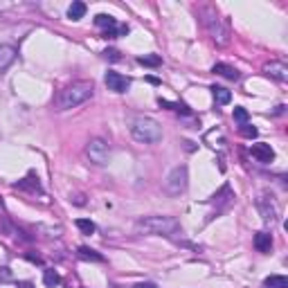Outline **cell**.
Listing matches in <instances>:
<instances>
[{"instance_id":"22","label":"cell","mask_w":288,"mask_h":288,"mask_svg":"<svg viewBox=\"0 0 288 288\" xmlns=\"http://www.w3.org/2000/svg\"><path fill=\"white\" fill-rule=\"evenodd\" d=\"M232 117L238 122V124H248V117H250V115H248V110L243 106H236L232 110Z\"/></svg>"},{"instance_id":"19","label":"cell","mask_w":288,"mask_h":288,"mask_svg":"<svg viewBox=\"0 0 288 288\" xmlns=\"http://www.w3.org/2000/svg\"><path fill=\"white\" fill-rule=\"evenodd\" d=\"M76 254H79L84 261H97V264H102V261H104V256H102V254H97L94 250H90V248H86V246H81Z\"/></svg>"},{"instance_id":"15","label":"cell","mask_w":288,"mask_h":288,"mask_svg":"<svg viewBox=\"0 0 288 288\" xmlns=\"http://www.w3.org/2000/svg\"><path fill=\"white\" fill-rule=\"evenodd\" d=\"M14 187H16V189H30V192H40V184H38V178H34V176H27V178L25 180H20V182H16V184H14Z\"/></svg>"},{"instance_id":"12","label":"cell","mask_w":288,"mask_h":288,"mask_svg":"<svg viewBox=\"0 0 288 288\" xmlns=\"http://www.w3.org/2000/svg\"><path fill=\"white\" fill-rule=\"evenodd\" d=\"M14 58H16V50H14L12 45H0V70L12 66Z\"/></svg>"},{"instance_id":"28","label":"cell","mask_w":288,"mask_h":288,"mask_svg":"<svg viewBox=\"0 0 288 288\" xmlns=\"http://www.w3.org/2000/svg\"><path fill=\"white\" fill-rule=\"evenodd\" d=\"M146 81H148V84H153V86L160 84V79H156V76H146Z\"/></svg>"},{"instance_id":"14","label":"cell","mask_w":288,"mask_h":288,"mask_svg":"<svg viewBox=\"0 0 288 288\" xmlns=\"http://www.w3.org/2000/svg\"><path fill=\"white\" fill-rule=\"evenodd\" d=\"M212 94H214L216 104H230V99H232V92L223 86H212Z\"/></svg>"},{"instance_id":"10","label":"cell","mask_w":288,"mask_h":288,"mask_svg":"<svg viewBox=\"0 0 288 288\" xmlns=\"http://www.w3.org/2000/svg\"><path fill=\"white\" fill-rule=\"evenodd\" d=\"M254 248L259 252H270V248H272V234L268 232H256L254 234Z\"/></svg>"},{"instance_id":"2","label":"cell","mask_w":288,"mask_h":288,"mask_svg":"<svg viewBox=\"0 0 288 288\" xmlns=\"http://www.w3.org/2000/svg\"><path fill=\"white\" fill-rule=\"evenodd\" d=\"M140 234H160V236H176L180 234V223L171 216H146L135 225Z\"/></svg>"},{"instance_id":"4","label":"cell","mask_w":288,"mask_h":288,"mask_svg":"<svg viewBox=\"0 0 288 288\" xmlns=\"http://www.w3.org/2000/svg\"><path fill=\"white\" fill-rule=\"evenodd\" d=\"M202 25H205V30L210 32L212 40H214L216 45H228L230 43L228 25H225V20L214 12V9H205V12H202Z\"/></svg>"},{"instance_id":"21","label":"cell","mask_w":288,"mask_h":288,"mask_svg":"<svg viewBox=\"0 0 288 288\" xmlns=\"http://www.w3.org/2000/svg\"><path fill=\"white\" fill-rule=\"evenodd\" d=\"M76 228L81 230L84 234H92L94 232V223L88 218H76Z\"/></svg>"},{"instance_id":"17","label":"cell","mask_w":288,"mask_h":288,"mask_svg":"<svg viewBox=\"0 0 288 288\" xmlns=\"http://www.w3.org/2000/svg\"><path fill=\"white\" fill-rule=\"evenodd\" d=\"M68 16L72 18V20H79V18H84L86 16V2H72L70 4V9H68Z\"/></svg>"},{"instance_id":"13","label":"cell","mask_w":288,"mask_h":288,"mask_svg":"<svg viewBox=\"0 0 288 288\" xmlns=\"http://www.w3.org/2000/svg\"><path fill=\"white\" fill-rule=\"evenodd\" d=\"M94 25L102 27L104 32H115L117 30V20L112 16H108V14H99V16H94Z\"/></svg>"},{"instance_id":"25","label":"cell","mask_w":288,"mask_h":288,"mask_svg":"<svg viewBox=\"0 0 288 288\" xmlns=\"http://www.w3.org/2000/svg\"><path fill=\"white\" fill-rule=\"evenodd\" d=\"M106 58H110V61H120V52H117V50H106Z\"/></svg>"},{"instance_id":"9","label":"cell","mask_w":288,"mask_h":288,"mask_svg":"<svg viewBox=\"0 0 288 288\" xmlns=\"http://www.w3.org/2000/svg\"><path fill=\"white\" fill-rule=\"evenodd\" d=\"M264 72H266V74H270L272 79H277V81H288V68L284 66V63H279V61L266 63Z\"/></svg>"},{"instance_id":"27","label":"cell","mask_w":288,"mask_h":288,"mask_svg":"<svg viewBox=\"0 0 288 288\" xmlns=\"http://www.w3.org/2000/svg\"><path fill=\"white\" fill-rule=\"evenodd\" d=\"M133 288H156V286H153V284H135Z\"/></svg>"},{"instance_id":"7","label":"cell","mask_w":288,"mask_h":288,"mask_svg":"<svg viewBox=\"0 0 288 288\" xmlns=\"http://www.w3.org/2000/svg\"><path fill=\"white\" fill-rule=\"evenodd\" d=\"M106 86L112 92H126L130 88V79L120 72H106Z\"/></svg>"},{"instance_id":"6","label":"cell","mask_w":288,"mask_h":288,"mask_svg":"<svg viewBox=\"0 0 288 288\" xmlns=\"http://www.w3.org/2000/svg\"><path fill=\"white\" fill-rule=\"evenodd\" d=\"M166 192L169 194H180L187 189V166H176L174 171L169 174V178H166Z\"/></svg>"},{"instance_id":"8","label":"cell","mask_w":288,"mask_h":288,"mask_svg":"<svg viewBox=\"0 0 288 288\" xmlns=\"http://www.w3.org/2000/svg\"><path fill=\"white\" fill-rule=\"evenodd\" d=\"M250 153H252V158H256L259 162H272L274 160V151H272V146L270 144H252L250 146Z\"/></svg>"},{"instance_id":"20","label":"cell","mask_w":288,"mask_h":288,"mask_svg":"<svg viewBox=\"0 0 288 288\" xmlns=\"http://www.w3.org/2000/svg\"><path fill=\"white\" fill-rule=\"evenodd\" d=\"M58 282H61V277H58L56 270H45V272H43V284H45L48 288L58 286Z\"/></svg>"},{"instance_id":"5","label":"cell","mask_w":288,"mask_h":288,"mask_svg":"<svg viewBox=\"0 0 288 288\" xmlns=\"http://www.w3.org/2000/svg\"><path fill=\"white\" fill-rule=\"evenodd\" d=\"M86 156L90 158V162H94V164H108V160H110V148H108V144L104 142V140L94 138L88 142V146H86Z\"/></svg>"},{"instance_id":"1","label":"cell","mask_w":288,"mask_h":288,"mask_svg":"<svg viewBox=\"0 0 288 288\" xmlns=\"http://www.w3.org/2000/svg\"><path fill=\"white\" fill-rule=\"evenodd\" d=\"M92 97V84L90 81H76V84H70L58 92L56 97V108L58 110H68V108H76L84 102Z\"/></svg>"},{"instance_id":"26","label":"cell","mask_w":288,"mask_h":288,"mask_svg":"<svg viewBox=\"0 0 288 288\" xmlns=\"http://www.w3.org/2000/svg\"><path fill=\"white\" fill-rule=\"evenodd\" d=\"M18 288H34L32 282H18Z\"/></svg>"},{"instance_id":"18","label":"cell","mask_w":288,"mask_h":288,"mask_svg":"<svg viewBox=\"0 0 288 288\" xmlns=\"http://www.w3.org/2000/svg\"><path fill=\"white\" fill-rule=\"evenodd\" d=\"M138 63L146 68H158L162 66V56H158V54H144V56H138Z\"/></svg>"},{"instance_id":"16","label":"cell","mask_w":288,"mask_h":288,"mask_svg":"<svg viewBox=\"0 0 288 288\" xmlns=\"http://www.w3.org/2000/svg\"><path fill=\"white\" fill-rule=\"evenodd\" d=\"M264 286L266 288H288V279L284 274H270V277H266Z\"/></svg>"},{"instance_id":"24","label":"cell","mask_w":288,"mask_h":288,"mask_svg":"<svg viewBox=\"0 0 288 288\" xmlns=\"http://www.w3.org/2000/svg\"><path fill=\"white\" fill-rule=\"evenodd\" d=\"M0 282H12V270L4 266V268H0Z\"/></svg>"},{"instance_id":"11","label":"cell","mask_w":288,"mask_h":288,"mask_svg":"<svg viewBox=\"0 0 288 288\" xmlns=\"http://www.w3.org/2000/svg\"><path fill=\"white\" fill-rule=\"evenodd\" d=\"M214 72H216V74H220V76H225V79H230V81H238V76H241L236 68L228 66V63H216Z\"/></svg>"},{"instance_id":"3","label":"cell","mask_w":288,"mask_h":288,"mask_svg":"<svg viewBox=\"0 0 288 288\" xmlns=\"http://www.w3.org/2000/svg\"><path fill=\"white\" fill-rule=\"evenodd\" d=\"M130 133H133V138L138 140V142H144V144H156L162 140L160 124H158L156 120H151V117H144V115H140L133 120Z\"/></svg>"},{"instance_id":"23","label":"cell","mask_w":288,"mask_h":288,"mask_svg":"<svg viewBox=\"0 0 288 288\" xmlns=\"http://www.w3.org/2000/svg\"><path fill=\"white\" fill-rule=\"evenodd\" d=\"M238 130H241V135H243V138H250V140L259 135V130H256L254 126H250V124H241V128H238Z\"/></svg>"}]
</instances>
